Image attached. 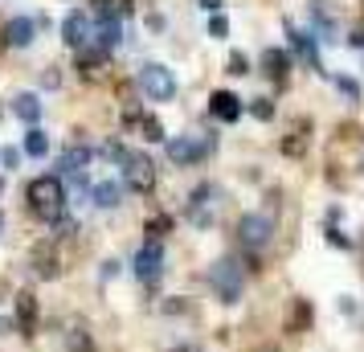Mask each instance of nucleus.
I'll list each match as a JSON object with an SVG mask.
<instances>
[{
    "instance_id": "obj_1",
    "label": "nucleus",
    "mask_w": 364,
    "mask_h": 352,
    "mask_svg": "<svg viewBox=\"0 0 364 352\" xmlns=\"http://www.w3.org/2000/svg\"><path fill=\"white\" fill-rule=\"evenodd\" d=\"M25 201H29V213H33L37 221L58 225L62 213H66V188H62L58 176H37L33 185L25 188Z\"/></svg>"
},
{
    "instance_id": "obj_2",
    "label": "nucleus",
    "mask_w": 364,
    "mask_h": 352,
    "mask_svg": "<svg viewBox=\"0 0 364 352\" xmlns=\"http://www.w3.org/2000/svg\"><path fill=\"white\" fill-rule=\"evenodd\" d=\"M139 86H144V95H148L151 102L176 99V74L168 66H160V62H148V66L139 70Z\"/></svg>"
},
{
    "instance_id": "obj_3",
    "label": "nucleus",
    "mask_w": 364,
    "mask_h": 352,
    "mask_svg": "<svg viewBox=\"0 0 364 352\" xmlns=\"http://www.w3.org/2000/svg\"><path fill=\"white\" fill-rule=\"evenodd\" d=\"M217 205H221V188L217 185H197L193 197H188V221H193L197 230H209L213 218H217Z\"/></svg>"
},
{
    "instance_id": "obj_4",
    "label": "nucleus",
    "mask_w": 364,
    "mask_h": 352,
    "mask_svg": "<svg viewBox=\"0 0 364 352\" xmlns=\"http://www.w3.org/2000/svg\"><path fill=\"white\" fill-rule=\"evenodd\" d=\"M209 287L217 291V299L221 303H237L242 299V267L230 262V258H221V262L209 270Z\"/></svg>"
},
{
    "instance_id": "obj_5",
    "label": "nucleus",
    "mask_w": 364,
    "mask_h": 352,
    "mask_svg": "<svg viewBox=\"0 0 364 352\" xmlns=\"http://www.w3.org/2000/svg\"><path fill=\"white\" fill-rule=\"evenodd\" d=\"M123 181H127L135 193H151V188H156V164H151L144 151H127V156H123Z\"/></svg>"
},
{
    "instance_id": "obj_6",
    "label": "nucleus",
    "mask_w": 364,
    "mask_h": 352,
    "mask_svg": "<svg viewBox=\"0 0 364 352\" xmlns=\"http://www.w3.org/2000/svg\"><path fill=\"white\" fill-rule=\"evenodd\" d=\"M270 234H274V218L270 213H246V218L237 221V238L250 250H262L266 242H270Z\"/></svg>"
},
{
    "instance_id": "obj_7",
    "label": "nucleus",
    "mask_w": 364,
    "mask_h": 352,
    "mask_svg": "<svg viewBox=\"0 0 364 352\" xmlns=\"http://www.w3.org/2000/svg\"><path fill=\"white\" fill-rule=\"evenodd\" d=\"M132 270L135 279H144V283H156L160 279V270H164V246L160 242H144L132 258Z\"/></svg>"
},
{
    "instance_id": "obj_8",
    "label": "nucleus",
    "mask_w": 364,
    "mask_h": 352,
    "mask_svg": "<svg viewBox=\"0 0 364 352\" xmlns=\"http://www.w3.org/2000/svg\"><path fill=\"white\" fill-rule=\"evenodd\" d=\"M205 151H213V139H197V135H176V139H168V160H172V164H197Z\"/></svg>"
},
{
    "instance_id": "obj_9",
    "label": "nucleus",
    "mask_w": 364,
    "mask_h": 352,
    "mask_svg": "<svg viewBox=\"0 0 364 352\" xmlns=\"http://www.w3.org/2000/svg\"><path fill=\"white\" fill-rule=\"evenodd\" d=\"M4 46H13V50H21V46H29L37 37V21L33 17H13L9 25H4Z\"/></svg>"
},
{
    "instance_id": "obj_10",
    "label": "nucleus",
    "mask_w": 364,
    "mask_h": 352,
    "mask_svg": "<svg viewBox=\"0 0 364 352\" xmlns=\"http://www.w3.org/2000/svg\"><path fill=\"white\" fill-rule=\"evenodd\" d=\"M86 37H90V17H86V13H70V17L62 21V41H66L70 50H82Z\"/></svg>"
},
{
    "instance_id": "obj_11",
    "label": "nucleus",
    "mask_w": 364,
    "mask_h": 352,
    "mask_svg": "<svg viewBox=\"0 0 364 352\" xmlns=\"http://www.w3.org/2000/svg\"><path fill=\"white\" fill-rule=\"evenodd\" d=\"M209 111H213V119H221V123H237V119H242V99L230 95V90H217L213 99H209Z\"/></svg>"
},
{
    "instance_id": "obj_12",
    "label": "nucleus",
    "mask_w": 364,
    "mask_h": 352,
    "mask_svg": "<svg viewBox=\"0 0 364 352\" xmlns=\"http://www.w3.org/2000/svg\"><path fill=\"white\" fill-rule=\"evenodd\" d=\"M119 21H111V17H99V25H95V29H90V41H95V50H115L119 46Z\"/></svg>"
},
{
    "instance_id": "obj_13",
    "label": "nucleus",
    "mask_w": 364,
    "mask_h": 352,
    "mask_svg": "<svg viewBox=\"0 0 364 352\" xmlns=\"http://www.w3.org/2000/svg\"><path fill=\"white\" fill-rule=\"evenodd\" d=\"M13 115H17L21 123L37 127V119H41V99H37L33 90H21L17 99H13Z\"/></svg>"
},
{
    "instance_id": "obj_14",
    "label": "nucleus",
    "mask_w": 364,
    "mask_h": 352,
    "mask_svg": "<svg viewBox=\"0 0 364 352\" xmlns=\"http://www.w3.org/2000/svg\"><path fill=\"white\" fill-rule=\"evenodd\" d=\"M90 201L99 205V209H119V201H123V185H115V181H99V185L90 188Z\"/></svg>"
},
{
    "instance_id": "obj_15",
    "label": "nucleus",
    "mask_w": 364,
    "mask_h": 352,
    "mask_svg": "<svg viewBox=\"0 0 364 352\" xmlns=\"http://www.w3.org/2000/svg\"><path fill=\"white\" fill-rule=\"evenodd\" d=\"M33 324H37V299L29 291H21L17 295V328L21 336H33Z\"/></svg>"
},
{
    "instance_id": "obj_16",
    "label": "nucleus",
    "mask_w": 364,
    "mask_h": 352,
    "mask_svg": "<svg viewBox=\"0 0 364 352\" xmlns=\"http://www.w3.org/2000/svg\"><path fill=\"white\" fill-rule=\"evenodd\" d=\"M90 160H95V151L86 148V144H74V148L62 151V160H58V164L66 168V172H82V168L90 164Z\"/></svg>"
},
{
    "instance_id": "obj_17",
    "label": "nucleus",
    "mask_w": 364,
    "mask_h": 352,
    "mask_svg": "<svg viewBox=\"0 0 364 352\" xmlns=\"http://www.w3.org/2000/svg\"><path fill=\"white\" fill-rule=\"evenodd\" d=\"M21 151H25V156H33V160H41V156L50 151V135L41 132V127H29L25 139H21Z\"/></svg>"
},
{
    "instance_id": "obj_18",
    "label": "nucleus",
    "mask_w": 364,
    "mask_h": 352,
    "mask_svg": "<svg viewBox=\"0 0 364 352\" xmlns=\"http://www.w3.org/2000/svg\"><path fill=\"white\" fill-rule=\"evenodd\" d=\"M262 66H266V74H270L274 82H282V78H287V70H291V58H287L282 50H266L262 53Z\"/></svg>"
},
{
    "instance_id": "obj_19",
    "label": "nucleus",
    "mask_w": 364,
    "mask_h": 352,
    "mask_svg": "<svg viewBox=\"0 0 364 352\" xmlns=\"http://www.w3.org/2000/svg\"><path fill=\"white\" fill-rule=\"evenodd\" d=\"M127 123H139L144 139H151V144H164V127H160V119H151V115H135V111H127Z\"/></svg>"
},
{
    "instance_id": "obj_20",
    "label": "nucleus",
    "mask_w": 364,
    "mask_h": 352,
    "mask_svg": "<svg viewBox=\"0 0 364 352\" xmlns=\"http://www.w3.org/2000/svg\"><path fill=\"white\" fill-rule=\"evenodd\" d=\"M33 267L41 279H58V258H53V246H37L33 250Z\"/></svg>"
},
{
    "instance_id": "obj_21",
    "label": "nucleus",
    "mask_w": 364,
    "mask_h": 352,
    "mask_svg": "<svg viewBox=\"0 0 364 352\" xmlns=\"http://www.w3.org/2000/svg\"><path fill=\"white\" fill-rule=\"evenodd\" d=\"M95 4H99V17L119 21V17H127V13H132V4H135V0H95Z\"/></svg>"
},
{
    "instance_id": "obj_22",
    "label": "nucleus",
    "mask_w": 364,
    "mask_h": 352,
    "mask_svg": "<svg viewBox=\"0 0 364 352\" xmlns=\"http://www.w3.org/2000/svg\"><path fill=\"white\" fill-rule=\"evenodd\" d=\"M99 66H102V50H82V53H78V70H82L86 78H95Z\"/></svg>"
},
{
    "instance_id": "obj_23",
    "label": "nucleus",
    "mask_w": 364,
    "mask_h": 352,
    "mask_svg": "<svg viewBox=\"0 0 364 352\" xmlns=\"http://www.w3.org/2000/svg\"><path fill=\"white\" fill-rule=\"evenodd\" d=\"M291 37H295V50L303 53V58H307V62H311L315 70H319V53H315V41H311V33H295V29H291Z\"/></svg>"
},
{
    "instance_id": "obj_24",
    "label": "nucleus",
    "mask_w": 364,
    "mask_h": 352,
    "mask_svg": "<svg viewBox=\"0 0 364 352\" xmlns=\"http://www.w3.org/2000/svg\"><path fill=\"white\" fill-rule=\"evenodd\" d=\"M66 348L70 352H90V332H86V328H70L66 332Z\"/></svg>"
},
{
    "instance_id": "obj_25",
    "label": "nucleus",
    "mask_w": 364,
    "mask_h": 352,
    "mask_svg": "<svg viewBox=\"0 0 364 352\" xmlns=\"http://www.w3.org/2000/svg\"><path fill=\"white\" fill-rule=\"evenodd\" d=\"M225 70H230L233 78H242V74H250V62H246V53H230V62H225Z\"/></svg>"
},
{
    "instance_id": "obj_26",
    "label": "nucleus",
    "mask_w": 364,
    "mask_h": 352,
    "mask_svg": "<svg viewBox=\"0 0 364 352\" xmlns=\"http://www.w3.org/2000/svg\"><path fill=\"white\" fill-rule=\"evenodd\" d=\"M303 144H307V139H303V127H299V132H291V139L282 144V151H287V156H299V151H303Z\"/></svg>"
},
{
    "instance_id": "obj_27",
    "label": "nucleus",
    "mask_w": 364,
    "mask_h": 352,
    "mask_svg": "<svg viewBox=\"0 0 364 352\" xmlns=\"http://www.w3.org/2000/svg\"><path fill=\"white\" fill-rule=\"evenodd\" d=\"M168 230H172V218H151V221H148V234H151V242H156L160 234H168Z\"/></svg>"
},
{
    "instance_id": "obj_28",
    "label": "nucleus",
    "mask_w": 364,
    "mask_h": 352,
    "mask_svg": "<svg viewBox=\"0 0 364 352\" xmlns=\"http://www.w3.org/2000/svg\"><path fill=\"white\" fill-rule=\"evenodd\" d=\"M258 119H274V107H270V99H254V107H250Z\"/></svg>"
},
{
    "instance_id": "obj_29",
    "label": "nucleus",
    "mask_w": 364,
    "mask_h": 352,
    "mask_svg": "<svg viewBox=\"0 0 364 352\" xmlns=\"http://www.w3.org/2000/svg\"><path fill=\"white\" fill-rule=\"evenodd\" d=\"M209 33H213V37H225V33H230V21H225V17H213V21H209Z\"/></svg>"
},
{
    "instance_id": "obj_30",
    "label": "nucleus",
    "mask_w": 364,
    "mask_h": 352,
    "mask_svg": "<svg viewBox=\"0 0 364 352\" xmlns=\"http://www.w3.org/2000/svg\"><path fill=\"white\" fill-rule=\"evenodd\" d=\"M17 160H21L17 148H4V151H0V164H4V168H17Z\"/></svg>"
},
{
    "instance_id": "obj_31",
    "label": "nucleus",
    "mask_w": 364,
    "mask_h": 352,
    "mask_svg": "<svg viewBox=\"0 0 364 352\" xmlns=\"http://www.w3.org/2000/svg\"><path fill=\"white\" fill-rule=\"evenodd\" d=\"M336 86H340V90H344L348 99H356V95H360V86L352 82V78H336Z\"/></svg>"
},
{
    "instance_id": "obj_32",
    "label": "nucleus",
    "mask_w": 364,
    "mask_h": 352,
    "mask_svg": "<svg viewBox=\"0 0 364 352\" xmlns=\"http://www.w3.org/2000/svg\"><path fill=\"white\" fill-rule=\"evenodd\" d=\"M119 274V262H102V279H115Z\"/></svg>"
},
{
    "instance_id": "obj_33",
    "label": "nucleus",
    "mask_w": 364,
    "mask_h": 352,
    "mask_svg": "<svg viewBox=\"0 0 364 352\" xmlns=\"http://www.w3.org/2000/svg\"><path fill=\"white\" fill-rule=\"evenodd\" d=\"M200 9H205V13H217V9H221V0H200Z\"/></svg>"
},
{
    "instance_id": "obj_34",
    "label": "nucleus",
    "mask_w": 364,
    "mask_h": 352,
    "mask_svg": "<svg viewBox=\"0 0 364 352\" xmlns=\"http://www.w3.org/2000/svg\"><path fill=\"white\" fill-rule=\"evenodd\" d=\"M172 352H200V348H197V344H176Z\"/></svg>"
},
{
    "instance_id": "obj_35",
    "label": "nucleus",
    "mask_w": 364,
    "mask_h": 352,
    "mask_svg": "<svg viewBox=\"0 0 364 352\" xmlns=\"http://www.w3.org/2000/svg\"><path fill=\"white\" fill-rule=\"evenodd\" d=\"M0 230H4V218H0Z\"/></svg>"
}]
</instances>
